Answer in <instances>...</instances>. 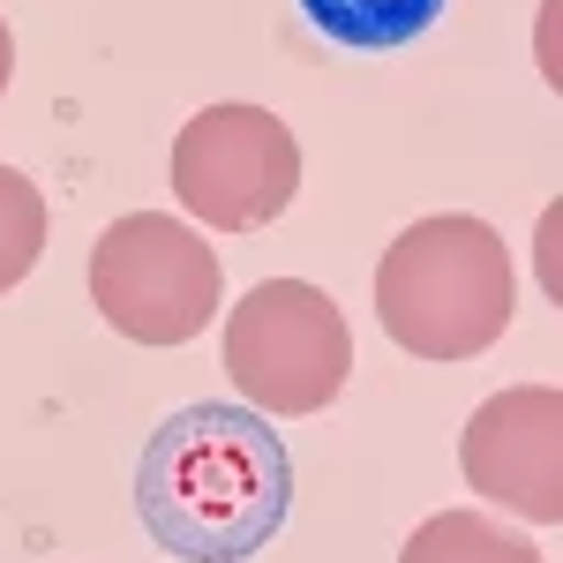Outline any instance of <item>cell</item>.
<instances>
[{
    "label": "cell",
    "mask_w": 563,
    "mask_h": 563,
    "mask_svg": "<svg viewBox=\"0 0 563 563\" xmlns=\"http://www.w3.org/2000/svg\"><path fill=\"white\" fill-rule=\"evenodd\" d=\"M519 263L488 218L443 211L406 225L376 263V323L421 361H474L511 331Z\"/></svg>",
    "instance_id": "7a4b0ae2"
},
{
    "label": "cell",
    "mask_w": 563,
    "mask_h": 563,
    "mask_svg": "<svg viewBox=\"0 0 563 563\" xmlns=\"http://www.w3.org/2000/svg\"><path fill=\"white\" fill-rule=\"evenodd\" d=\"M8 68H15V38H8V23H0V90H8Z\"/></svg>",
    "instance_id": "30bf717a"
},
{
    "label": "cell",
    "mask_w": 563,
    "mask_h": 563,
    "mask_svg": "<svg viewBox=\"0 0 563 563\" xmlns=\"http://www.w3.org/2000/svg\"><path fill=\"white\" fill-rule=\"evenodd\" d=\"M459 474L481 504H504L526 526L563 519V390L511 384L481 398L459 429Z\"/></svg>",
    "instance_id": "8992f818"
},
{
    "label": "cell",
    "mask_w": 563,
    "mask_h": 563,
    "mask_svg": "<svg viewBox=\"0 0 563 563\" xmlns=\"http://www.w3.org/2000/svg\"><path fill=\"white\" fill-rule=\"evenodd\" d=\"M225 376L256 413L301 421L323 413L353 376L346 308L308 278H263L225 316Z\"/></svg>",
    "instance_id": "277c9868"
},
{
    "label": "cell",
    "mask_w": 563,
    "mask_h": 563,
    "mask_svg": "<svg viewBox=\"0 0 563 563\" xmlns=\"http://www.w3.org/2000/svg\"><path fill=\"white\" fill-rule=\"evenodd\" d=\"M398 563H549L533 541H519V526L488 519V511H435L406 533Z\"/></svg>",
    "instance_id": "ba28073f"
},
{
    "label": "cell",
    "mask_w": 563,
    "mask_h": 563,
    "mask_svg": "<svg viewBox=\"0 0 563 563\" xmlns=\"http://www.w3.org/2000/svg\"><path fill=\"white\" fill-rule=\"evenodd\" d=\"M451 0H301V15L346 53H398L443 23Z\"/></svg>",
    "instance_id": "52a82bcc"
},
{
    "label": "cell",
    "mask_w": 563,
    "mask_h": 563,
    "mask_svg": "<svg viewBox=\"0 0 563 563\" xmlns=\"http://www.w3.org/2000/svg\"><path fill=\"white\" fill-rule=\"evenodd\" d=\"M294 511V459L256 406H180L135 466V519L174 563H249Z\"/></svg>",
    "instance_id": "6da1fadb"
},
{
    "label": "cell",
    "mask_w": 563,
    "mask_h": 563,
    "mask_svg": "<svg viewBox=\"0 0 563 563\" xmlns=\"http://www.w3.org/2000/svg\"><path fill=\"white\" fill-rule=\"evenodd\" d=\"M301 196V143L271 106H203L174 135V203L211 233H263Z\"/></svg>",
    "instance_id": "5b68a950"
},
{
    "label": "cell",
    "mask_w": 563,
    "mask_h": 563,
    "mask_svg": "<svg viewBox=\"0 0 563 563\" xmlns=\"http://www.w3.org/2000/svg\"><path fill=\"white\" fill-rule=\"evenodd\" d=\"M45 256V196L31 174L0 166V294H15Z\"/></svg>",
    "instance_id": "9c48e42d"
},
{
    "label": "cell",
    "mask_w": 563,
    "mask_h": 563,
    "mask_svg": "<svg viewBox=\"0 0 563 563\" xmlns=\"http://www.w3.org/2000/svg\"><path fill=\"white\" fill-rule=\"evenodd\" d=\"M225 263L174 211H129L90 241V301L135 346H188L218 323Z\"/></svg>",
    "instance_id": "3957f363"
}]
</instances>
